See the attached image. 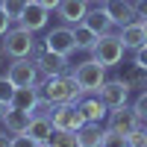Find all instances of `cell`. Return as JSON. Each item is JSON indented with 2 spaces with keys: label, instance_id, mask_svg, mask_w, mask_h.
<instances>
[{
  "label": "cell",
  "instance_id": "6da1fadb",
  "mask_svg": "<svg viewBox=\"0 0 147 147\" xmlns=\"http://www.w3.org/2000/svg\"><path fill=\"white\" fill-rule=\"evenodd\" d=\"M41 94L50 100L53 106L59 103H77L82 91H80V85H77V77H74V71L68 74H56V77H44V82L38 85Z\"/></svg>",
  "mask_w": 147,
  "mask_h": 147
},
{
  "label": "cell",
  "instance_id": "7a4b0ae2",
  "mask_svg": "<svg viewBox=\"0 0 147 147\" xmlns=\"http://www.w3.org/2000/svg\"><path fill=\"white\" fill-rule=\"evenodd\" d=\"M0 53H6L9 59H30L35 53V32L27 30V27H12L6 35H3V47Z\"/></svg>",
  "mask_w": 147,
  "mask_h": 147
},
{
  "label": "cell",
  "instance_id": "3957f363",
  "mask_svg": "<svg viewBox=\"0 0 147 147\" xmlns=\"http://www.w3.org/2000/svg\"><path fill=\"white\" fill-rule=\"evenodd\" d=\"M74 77H77V85L82 94H97L106 82V68L97 62V59H85L74 68Z\"/></svg>",
  "mask_w": 147,
  "mask_h": 147
},
{
  "label": "cell",
  "instance_id": "277c9868",
  "mask_svg": "<svg viewBox=\"0 0 147 147\" xmlns=\"http://www.w3.org/2000/svg\"><path fill=\"white\" fill-rule=\"evenodd\" d=\"M124 53H127L124 41H121L118 35L106 32V35H100V41L94 44V50H91V59H97V62H100L103 68H115V65H121Z\"/></svg>",
  "mask_w": 147,
  "mask_h": 147
},
{
  "label": "cell",
  "instance_id": "5b68a950",
  "mask_svg": "<svg viewBox=\"0 0 147 147\" xmlns=\"http://www.w3.org/2000/svg\"><path fill=\"white\" fill-rule=\"evenodd\" d=\"M50 121H53V129H71V132H77L85 124V118H82V112H80L77 103H59L53 109Z\"/></svg>",
  "mask_w": 147,
  "mask_h": 147
},
{
  "label": "cell",
  "instance_id": "8992f818",
  "mask_svg": "<svg viewBox=\"0 0 147 147\" xmlns=\"http://www.w3.org/2000/svg\"><path fill=\"white\" fill-rule=\"evenodd\" d=\"M106 129L121 132V136L136 132V129H138V115H136V109H129V106L109 109V115H106Z\"/></svg>",
  "mask_w": 147,
  "mask_h": 147
},
{
  "label": "cell",
  "instance_id": "52a82bcc",
  "mask_svg": "<svg viewBox=\"0 0 147 147\" xmlns=\"http://www.w3.org/2000/svg\"><path fill=\"white\" fill-rule=\"evenodd\" d=\"M6 77L12 80L15 88H24V85H38V65L30 62V59H12Z\"/></svg>",
  "mask_w": 147,
  "mask_h": 147
},
{
  "label": "cell",
  "instance_id": "ba28073f",
  "mask_svg": "<svg viewBox=\"0 0 147 147\" xmlns=\"http://www.w3.org/2000/svg\"><path fill=\"white\" fill-rule=\"evenodd\" d=\"M97 97L106 103V109H121L129 103V85L124 82V77L121 80H106L103 88L97 91Z\"/></svg>",
  "mask_w": 147,
  "mask_h": 147
},
{
  "label": "cell",
  "instance_id": "9c48e42d",
  "mask_svg": "<svg viewBox=\"0 0 147 147\" xmlns=\"http://www.w3.org/2000/svg\"><path fill=\"white\" fill-rule=\"evenodd\" d=\"M44 47L47 50H53L59 56H71L74 50H77V38H74V27H56L47 32L44 38Z\"/></svg>",
  "mask_w": 147,
  "mask_h": 147
},
{
  "label": "cell",
  "instance_id": "30bf717a",
  "mask_svg": "<svg viewBox=\"0 0 147 147\" xmlns=\"http://www.w3.org/2000/svg\"><path fill=\"white\" fill-rule=\"evenodd\" d=\"M100 6H103V12L109 15V21H112L118 30L127 27V24H132V21H138L132 0H106V3H100Z\"/></svg>",
  "mask_w": 147,
  "mask_h": 147
},
{
  "label": "cell",
  "instance_id": "8fae6325",
  "mask_svg": "<svg viewBox=\"0 0 147 147\" xmlns=\"http://www.w3.org/2000/svg\"><path fill=\"white\" fill-rule=\"evenodd\" d=\"M35 65H38V74H41V77H56V74H68V71H71L68 56H59V53H53V50H47V47L38 50Z\"/></svg>",
  "mask_w": 147,
  "mask_h": 147
},
{
  "label": "cell",
  "instance_id": "7c38bea8",
  "mask_svg": "<svg viewBox=\"0 0 147 147\" xmlns=\"http://www.w3.org/2000/svg\"><path fill=\"white\" fill-rule=\"evenodd\" d=\"M47 18H50V9L41 6L38 0H30V3L24 6L18 24H21V27H27V30H32V32H38V30L47 27Z\"/></svg>",
  "mask_w": 147,
  "mask_h": 147
},
{
  "label": "cell",
  "instance_id": "4fadbf2b",
  "mask_svg": "<svg viewBox=\"0 0 147 147\" xmlns=\"http://www.w3.org/2000/svg\"><path fill=\"white\" fill-rule=\"evenodd\" d=\"M118 38L124 41V47L127 50H141V47L147 44V30H144V21H132V24H127V27H121V32H118Z\"/></svg>",
  "mask_w": 147,
  "mask_h": 147
},
{
  "label": "cell",
  "instance_id": "5bb4252c",
  "mask_svg": "<svg viewBox=\"0 0 147 147\" xmlns=\"http://www.w3.org/2000/svg\"><path fill=\"white\" fill-rule=\"evenodd\" d=\"M56 12H59V18H62L68 27H74V24H82L85 15H88V0H62Z\"/></svg>",
  "mask_w": 147,
  "mask_h": 147
},
{
  "label": "cell",
  "instance_id": "9a60e30c",
  "mask_svg": "<svg viewBox=\"0 0 147 147\" xmlns=\"http://www.w3.org/2000/svg\"><path fill=\"white\" fill-rule=\"evenodd\" d=\"M77 106H80V112H82V118L85 121H94V124H100V121L109 115V109H106V103L100 100L97 94H82L80 100H77Z\"/></svg>",
  "mask_w": 147,
  "mask_h": 147
},
{
  "label": "cell",
  "instance_id": "2e32d148",
  "mask_svg": "<svg viewBox=\"0 0 147 147\" xmlns=\"http://www.w3.org/2000/svg\"><path fill=\"white\" fill-rule=\"evenodd\" d=\"M30 121H32L30 112H24V109H12V106H9L0 124L6 127V132H12V136H21V132L30 129Z\"/></svg>",
  "mask_w": 147,
  "mask_h": 147
},
{
  "label": "cell",
  "instance_id": "e0dca14e",
  "mask_svg": "<svg viewBox=\"0 0 147 147\" xmlns=\"http://www.w3.org/2000/svg\"><path fill=\"white\" fill-rule=\"evenodd\" d=\"M38 97H41V88H38V85H24V88H15L9 106H12V109H24V112L32 115V106L38 103Z\"/></svg>",
  "mask_w": 147,
  "mask_h": 147
},
{
  "label": "cell",
  "instance_id": "ac0fdd59",
  "mask_svg": "<svg viewBox=\"0 0 147 147\" xmlns=\"http://www.w3.org/2000/svg\"><path fill=\"white\" fill-rule=\"evenodd\" d=\"M103 132H106V127L94 124V121H85L77 129V141H80V147H103Z\"/></svg>",
  "mask_w": 147,
  "mask_h": 147
},
{
  "label": "cell",
  "instance_id": "d6986e66",
  "mask_svg": "<svg viewBox=\"0 0 147 147\" xmlns=\"http://www.w3.org/2000/svg\"><path fill=\"white\" fill-rule=\"evenodd\" d=\"M85 27H91L97 35H106V32H112V27L115 24L109 21V15L103 12V6H97V9H88V15H85Z\"/></svg>",
  "mask_w": 147,
  "mask_h": 147
},
{
  "label": "cell",
  "instance_id": "ffe728a7",
  "mask_svg": "<svg viewBox=\"0 0 147 147\" xmlns=\"http://www.w3.org/2000/svg\"><path fill=\"white\" fill-rule=\"evenodd\" d=\"M74 38H77V50L91 53V50H94V44L100 41V35H97L91 27H85V24H74Z\"/></svg>",
  "mask_w": 147,
  "mask_h": 147
},
{
  "label": "cell",
  "instance_id": "44dd1931",
  "mask_svg": "<svg viewBox=\"0 0 147 147\" xmlns=\"http://www.w3.org/2000/svg\"><path fill=\"white\" fill-rule=\"evenodd\" d=\"M124 82L129 85V91H138V94L147 91V68L132 62V65L127 68V74H124Z\"/></svg>",
  "mask_w": 147,
  "mask_h": 147
},
{
  "label": "cell",
  "instance_id": "7402d4cb",
  "mask_svg": "<svg viewBox=\"0 0 147 147\" xmlns=\"http://www.w3.org/2000/svg\"><path fill=\"white\" fill-rule=\"evenodd\" d=\"M27 136H32L38 144H47V138L53 136V121H50V118H35V115H32Z\"/></svg>",
  "mask_w": 147,
  "mask_h": 147
},
{
  "label": "cell",
  "instance_id": "603a6c76",
  "mask_svg": "<svg viewBox=\"0 0 147 147\" xmlns=\"http://www.w3.org/2000/svg\"><path fill=\"white\" fill-rule=\"evenodd\" d=\"M47 144L50 147H80L77 132H71V129H53V136L47 138Z\"/></svg>",
  "mask_w": 147,
  "mask_h": 147
},
{
  "label": "cell",
  "instance_id": "cb8c5ba5",
  "mask_svg": "<svg viewBox=\"0 0 147 147\" xmlns=\"http://www.w3.org/2000/svg\"><path fill=\"white\" fill-rule=\"evenodd\" d=\"M132 109H136V115H138V127H141V129H147V91H141V94L136 97Z\"/></svg>",
  "mask_w": 147,
  "mask_h": 147
},
{
  "label": "cell",
  "instance_id": "d4e9b609",
  "mask_svg": "<svg viewBox=\"0 0 147 147\" xmlns=\"http://www.w3.org/2000/svg\"><path fill=\"white\" fill-rule=\"evenodd\" d=\"M30 0H0V6L6 9V15L12 18V21H18L21 18V12H24V6H27Z\"/></svg>",
  "mask_w": 147,
  "mask_h": 147
},
{
  "label": "cell",
  "instance_id": "484cf974",
  "mask_svg": "<svg viewBox=\"0 0 147 147\" xmlns=\"http://www.w3.org/2000/svg\"><path fill=\"white\" fill-rule=\"evenodd\" d=\"M103 147H129V141H127V136H121V132L106 129L103 132Z\"/></svg>",
  "mask_w": 147,
  "mask_h": 147
},
{
  "label": "cell",
  "instance_id": "4316f807",
  "mask_svg": "<svg viewBox=\"0 0 147 147\" xmlns=\"http://www.w3.org/2000/svg\"><path fill=\"white\" fill-rule=\"evenodd\" d=\"M53 109H56V106L41 94V97H38V103L32 106V115H35V118H50V115H53Z\"/></svg>",
  "mask_w": 147,
  "mask_h": 147
},
{
  "label": "cell",
  "instance_id": "83f0119b",
  "mask_svg": "<svg viewBox=\"0 0 147 147\" xmlns=\"http://www.w3.org/2000/svg\"><path fill=\"white\" fill-rule=\"evenodd\" d=\"M12 94H15L12 80H9V77H0V100H3V103H12Z\"/></svg>",
  "mask_w": 147,
  "mask_h": 147
},
{
  "label": "cell",
  "instance_id": "f1b7e54d",
  "mask_svg": "<svg viewBox=\"0 0 147 147\" xmlns=\"http://www.w3.org/2000/svg\"><path fill=\"white\" fill-rule=\"evenodd\" d=\"M127 141H129V147H147V129H136V132H129L127 136Z\"/></svg>",
  "mask_w": 147,
  "mask_h": 147
},
{
  "label": "cell",
  "instance_id": "f546056e",
  "mask_svg": "<svg viewBox=\"0 0 147 147\" xmlns=\"http://www.w3.org/2000/svg\"><path fill=\"white\" fill-rule=\"evenodd\" d=\"M12 147H41V144L35 141L32 136H27V132H21V136H12Z\"/></svg>",
  "mask_w": 147,
  "mask_h": 147
},
{
  "label": "cell",
  "instance_id": "4dcf8cb0",
  "mask_svg": "<svg viewBox=\"0 0 147 147\" xmlns=\"http://www.w3.org/2000/svg\"><path fill=\"white\" fill-rule=\"evenodd\" d=\"M9 30H12V18L6 15V9L0 6V38H3V35H6Z\"/></svg>",
  "mask_w": 147,
  "mask_h": 147
},
{
  "label": "cell",
  "instance_id": "1f68e13d",
  "mask_svg": "<svg viewBox=\"0 0 147 147\" xmlns=\"http://www.w3.org/2000/svg\"><path fill=\"white\" fill-rule=\"evenodd\" d=\"M136 15L138 21H147V0H136Z\"/></svg>",
  "mask_w": 147,
  "mask_h": 147
},
{
  "label": "cell",
  "instance_id": "d6a6232c",
  "mask_svg": "<svg viewBox=\"0 0 147 147\" xmlns=\"http://www.w3.org/2000/svg\"><path fill=\"white\" fill-rule=\"evenodd\" d=\"M136 65H144L147 68V44L141 47V50H136Z\"/></svg>",
  "mask_w": 147,
  "mask_h": 147
},
{
  "label": "cell",
  "instance_id": "836d02e7",
  "mask_svg": "<svg viewBox=\"0 0 147 147\" xmlns=\"http://www.w3.org/2000/svg\"><path fill=\"white\" fill-rule=\"evenodd\" d=\"M38 3H41V6H47V9L53 12V9H59V3H62V0H38Z\"/></svg>",
  "mask_w": 147,
  "mask_h": 147
},
{
  "label": "cell",
  "instance_id": "e575fe53",
  "mask_svg": "<svg viewBox=\"0 0 147 147\" xmlns=\"http://www.w3.org/2000/svg\"><path fill=\"white\" fill-rule=\"evenodd\" d=\"M0 147H12V132H9V136L0 132Z\"/></svg>",
  "mask_w": 147,
  "mask_h": 147
},
{
  "label": "cell",
  "instance_id": "d590c367",
  "mask_svg": "<svg viewBox=\"0 0 147 147\" xmlns=\"http://www.w3.org/2000/svg\"><path fill=\"white\" fill-rule=\"evenodd\" d=\"M6 109H9V103H3V100H0V121H3V115H6Z\"/></svg>",
  "mask_w": 147,
  "mask_h": 147
},
{
  "label": "cell",
  "instance_id": "8d00e7d4",
  "mask_svg": "<svg viewBox=\"0 0 147 147\" xmlns=\"http://www.w3.org/2000/svg\"><path fill=\"white\" fill-rule=\"evenodd\" d=\"M88 3H97V6H100V3H106V0H88Z\"/></svg>",
  "mask_w": 147,
  "mask_h": 147
},
{
  "label": "cell",
  "instance_id": "74e56055",
  "mask_svg": "<svg viewBox=\"0 0 147 147\" xmlns=\"http://www.w3.org/2000/svg\"><path fill=\"white\" fill-rule=\"evenodd\" d=\"M144 30H147V21H144Z\"/></svg>",
  "mask_w": 147,
  "mask_h": 147
},
{
  "label": "cell",
  "instance_id": "f35d334b",
  "mask_svg": "<svg viewBox=\"0 0 147 147\" xmlns=\"http://www.w3.org/2000/svg\"><path fill=\"white\" fill-rule=\"evenodd\" d=\"M41 147H50V144H41Z\"/></svg>",
  "mask_w": 147,
  "mask_h": 147
}]
</instances>
